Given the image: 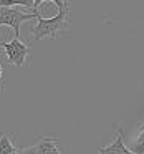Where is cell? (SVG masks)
<instances>
[{
  "instance_id": "cell-1",
  "label": "cell",
  "mask_w": 144,
  "mask_h": 154,
  "mask_svg": "<svg viewBox=\"0 0 144 154\" xmlns=\"http://www.w3.org/2000/svg\"><path fill=\"white\" fill-rule=\"evenodd\" d=\"M55 5L58 7V14L51 18H43L41 15L37 17V25L32 27L33 40H41L43 37L55 38L60 32L66 30L70 27V2L55 0Z\"/></svg>"
},
{
  "instance_id": "cell-2",
  "label": "cell",
  "mask_w": 144,
  "mask_h": 154,
  "mask_svg": "<svg viewBox=\"0 0 144 154\" xmlns=\"http://www.w3.org/2000/svg\"><path fill=\"white\" fill-rule=\"evenodd\" d=\"M38 12L35 8L32 14H25L22 10H17V8H8V7H0V25H8V27L14 28L15 32V38L20 37V25L23 22L30 20V18H37Z\"/></svg>"
},
{
  "instance_id": "cell-3",
  "label": "cell",
  "mask_w": 144,
  "mask_h": 154,
  "mask_svg": "<svg viewBox=\"0 0 144 154\" xmlns=\"http://www.w3.org/2000/svg\"><path fill=\"white\" fill-rule=\"evenodd\" d=\"M0 47L5 50L8 63L15 66H23L25 60L30 57V47L22 43L20 38H14L12 42H2Z\"/></svg>"
},
{
  "instance_id": "cell-4",
  "label": "cell",
  "mask_w": 144,
  "mask_h": 154,
  "mask_svg": "<svg viewBox=\"0 0 144 154\" xmlns=\"http://www.w3.org/2000/svg\"><path fill=\"white\" fill-rule=\"evenodd\" d=\"M100 154H137V152H133V151H129L126 146H124V143H123V131L118 129L116 139H114L109 146L101 147Z\"/></svg>"
},
{
  "instance_id": "cell-5",
  "label": "cell",
  "mask_w": 144,
  "mask_h": 154,
  "mask_svg": "<svg viewBox=\"0 0 144 154\" xmlns=\"http://www.w3.org/2000/svg\"><path fill=\"white\" fill-rule=\"evenodd\" d=\"M58 139L57 137H43L41 141H38L37 146V154H61L58 149Z\"/></svg>"
},
{
  "instance_id": "cell-6",
  "label": "cell",
  "mask_w": 144,
  "mask_h": 154,
  "mask_svg": "<svg viewBox=\"0 0 144 154\" xmlns=\"http://www.w3.org/2000/svg\"><path fill=\"white\" fill-rule=\"evenodd\" d=\"M15 146H14V143H10L7 134H4V133L0 134V154H15L17 152V147Z\"/></svg>"
},
{
  "instance_id": "cell-7",
  "label": "cell",
  "mask_w": 144,
  "mask_h": 154,
  "mask_svg": "<svg viewBox=\"0 0 144 154\" xmlns=\"http://www.w3.org/2000/svg\"><path fill=\"white\" fill-rule=\"evenodd\" d=\"M137 143V154H144V123H141V129H139V136L136 139Z\"/></svg>"
},
{
  "instance_id": "cell-8",
  "label": "cell",
  "mask_w": 144,
  "mask_h": 154,
  "mask_svg": "<svg viewBox=\"0 0 144 154\" xmlns=\"http://www.w3.org/2000/svg\"><path fill=\"white\" fill-rule=\"evenodd\" d=\"M15 154H37V146H30V147H23V149H18Z\"/></svg>"
},
{
  "instance_id": "cell-9",
  "label": "cell",
  "mask_w": 144,
  "mask_h": 154,
  "mask_svg": "<svg viewBox=\"0 0 144 154\" xmlns=\"http://www.w3.org/2000/svg\"><path fill=\"white\" fill-rule=\"evenodd\" d=\"M2 76H4V65L0 63V81H2Z\"/></svg>"
}]
</instances>
